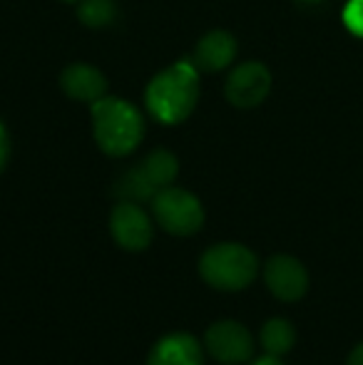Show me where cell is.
<instances>
[{
  "label": "cell",
  "mask_w": 363,
  "mask_h": 365,
  "mask_svg": "<svg viewBox=\"0 0 363 365\" xmlns=\"http://www.w3.org/2000/svg\"><path fill=\"white\" fill-rule=\"evenodd\" d=\"M199 102V70L192 60H180L157 73L145 87V105L152 120L165 127L182 125Z\"/></svg>",
  "instance_id": "6da1fadb"
},
{
  "label": "cell",
  "mask_w": 363,
  "mask_h": 365,
  "mask_svg": "<svg viewBox=\"0 0 363 365\" xmlns=\"http://www.w3.org/2000/svg\"><path fill=\"white\" fill-rule=\"evenodd\" d=\"M92 140L107 157H130L145 140V117L125 97H102L90 105Z\"/></svg>",
  "instance_id": "7a4b0ae2"
},
{
  "label": "cell",
  "mask_w": 363,
  "mask_h": 365,
  "mask_svg": "<svg viewBox=\"0 0 363 365\" xmlns=\"http://www.w3.org/2000/svg\"><path fill=\"white\" fill-rule=\"evenodd\" d=\"M199 276L217 291H244L257 281L259 259L249 246L237 241H222L209 246L199 259Z\"/></svg>",
  "instance_id": "3957f363"
},
{
  "label": "cell",
  "mask_w": 363,
  "mask_h": 365,
  "mask_svg": "<svg viewBox=\"0 0 363 365\" xmlns=\"http://www.w3.org/2000/svg\"><path fill=\"white\" fill-rule=\"evenodd\" d=\"M152 219L170 236H194L204 226V207L192 192L182 187H165L152 197Z\"/></svg>",
  "instance_id": "277c9868"
},
{
  "label": "cell",
  "mask_w": 363,
  "mask_h": 365,
  "mask_svg": "<svg viewBox=\"0 0 363 365\" xmlns=\"http://www.w3.org/2000/svg\"><path fill=\"white\" fill-rule=\"evenodd\" d=\"M110 236L120 249L140 254L155 239V221L137 202H117L110 212Z\"/></svg>",
  "instance_id": "5b68a950"
},
{
  "label": "cell",
  "mask_w": 363,
  "mask_h": 365,
  "mask_svg": "<svg viewBox=\"0 0 363 365\" xmlns=\"http://www.w3.org/2000/svg\"><path fill=\"white\" fill-rule=\"evenodd\" d=\"M204 351L222 365H242L254 358V336L239 321H217L204 333Z\"/></svg>",
  "instance_id": "8992f818"
},
{
  "label": "cell",
  "mask_w": 363,
  "mask_h": 365,
  "mask_svg": "<svg viewBox=\"0 0 363 365\" xmlns=\"http://www.w3.org/2000/svg\"><path fill=\"white\" fill-rule=\"evenodd\" d=\"M272 92V73L264 63L249 60L229 73L224 82V97L232 107L239 110H254L259 107Z\"/></svg>",
  "instance_id": "52a82bcc"
},
{
  "label": "cell",
  "mask_w": 363,
  "mask_h": 365,
  "mask_svg": "<svg viewBox=\"0 0 363 365\" xmlns=\"http://www.w3.org/2000/svg\"><path fill=\"white\" fill-rule=\"evenodd\" d=\"M264 281L274 298L296 303L309 291V271L299 259L289 254H274L264 266Z\"/></svg>",
  "instance_id": "ba28073f"
},
{
  "label": "cell",
  "mask_w": 363,
  "mask_h": 365,
  "mask_svg": "<svg viewBox=\"0 0 363 365\" xmlns=\"http://www.w3.org/2000/svg\"><path fill=\"white\" fill-rule=\"evenodd\" d=\"M237 53H239V45L232 33H227V30H209L194 45L192 63L197 65L199 73L214 75L232 68V63L237 60Z\"/></svg>",
  "instance_id": "9c48e42d"
},
{
  "label": "cell",
  "mask_w": 363,
  "mask_h": 365,
  "mask_svg": "<svg viewBox=\"0 0 363 365\" xmlns=\"http://www.w3.org/2000/svg\"><path fill=\"white\" fill-rule=\"evenodd\" d=\"M107 77L95 68V65L88 63H70L68 68L60 73V90L75 102H85V105H92V102L102 100L107 95Z\"/></svg>",
  "instance_id": "30bf717a"
},
{
  "label": "cell",
  "mask_w": 363,
  "mask_h": 365,
  "mask_svg": "<svg viewBox=\"0 0 363 365\" xmlns=\"http://www.w3.org/2000/svg\"><path fill=\"white\" fill-rule=\"evenodd\" d=\"M147 365H204L202 343L189 333H170L152 346Z\"/></svg>",
  "instance_id": "8fae6325"
},
{
  "label": "cell",
  "mask_w": 363,
  "mask_h": 365,
  "mask_svg": "<svg viewBox=\"0 0 363 365\" xmlns=\"http://www.w3.org/2000/svg\"><path fill=\"white\" fill-rule=\"evenodd\" d=\"M137 167L145 174L147 182L160 192V189L175 184L177 174H180V159H177L170 149H152Z\"/></svg>",
  "instance_id": "7c38bea8"
},
{
  "label": "cell",
  "mask_w": 363,
  "mask_h": 365,
  "mask_svg": "<svg viewBox=\"0 0 363 365\" xmlns=\"http://www.w3.org/2000/svg\"><path fill=\"white\" fill-rule=\"evenodd\" d=\"M259 343H262L264 353H272V356L284 358L291 348L296 346V328L286 318H269L262 326L259 333Z\"/></svg>",
  "instance_id": "4fadbf2b"
},
{
  "label": "cell",
  "mask_w": 363,
  "mask_h": 365,
  "mask_svg": "<svg viewBox=\"0 0 363 365\" xmlns=\"http://www.w3.org/2000/svg\"><path fill=\"white\" fill-rule=\"evenodd\" d=\"M120 15L117 0H80L78 3V18L85 28H107Z\"/></svg>",
  "instance_id": "5bb4252c"
},
{
  "label": "cell",
  "mask_w": 363,
  "mask_h": 365,
  "mask_svg": "<svg viewBox=\"0 0 363 365\" xmlns=\"http://www.w3.org/2000/svg\"><path fill=\"white\" fill-rule=\"evenodd\" d=\"M344 23L356 38H363V0H351L344 10Z\"/></svg>",
  "instance_id": "9a60e30c"
},
{
  "label": "cell",
  "mask_w": 363,
  "mask_h": 365,
  "mask_svg": "<svg viewBox=\"0 0 363 365\" xmlns=\"http://www.w3.org/2000/svg\"><path fill=\"white\" fill-rule=\"evenodd\" d=\"M10 154H13V142H10V132H8V127L3 125V120H0V174L5 172V167H8Z\"/></svg>",
  "instance_id": "2e32d148"
},
{
  "label": "cell",
  "mask_w": 363,
  "mask_h": 365,
  "mask_svg": "<svg viewBox=\"0 0 363 365\" xmlns=\"http://www.w3.org/2000/svg\"><path fill=\"white\" fill-rule=\"evenodd\" d=\"M249 365H284V361H281L279 356H272V353H264V356L254 358Z\"/></svg>",
  "instance_id": "e0dca14e"
},
{
  "label": "cell",
  "mask_w": 363,
  "mask_h": 365,
  "mask_svg": "<svg viewBox=\"0 0 363 365\" xmlns=\"http://www.w3.org/2000/svg\"><path fill=\"white\" fill-rule=\"evenodd\" d=\"M346 365H363V343H359V346L349 353V361H346Z\"/></svg>",
  "instance_id": "ac0fdd59"
},
{
  "label": "cell",
  "mask_w": 363,
  "mask_h": 365,
  "mask_svg": "<svg viewBox=\"0 0 363 365\" xmlns=\"http://www.w3.org/2000/svg\"><path fill=\"white\" fill-rule=\"evenodd\" d=\"M60 3H73V5H78L80 0H60Z\"/></svg>",
  "instance_id": "d6986e66"
}]
</instances>
